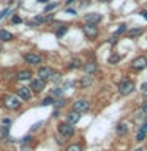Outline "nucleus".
<instances>
[{"mask_svg":"<svg viewBox=\"0 0 147 151\" xmlns=\"http://www.w3.org/2000/svg\"><path fill=\"white\" fill-rule=\"evenodd\" d=\"M133 90H135V83H133V80H130V79H123L122 82L119 83V93H120L122 96L131 94Z\"/></svg>","mask_w":147,"mask_h":151,"instance_id":"f03ea898","label":"nucleus"},{"mask_svg":"<svg viewBox=\"0 0 147 151\" xmlns=\"http://www.w3.org/2000/svg\"><path fill=\"white\" fill-rule=\"evenodd\" d=\"M52 73H54V71H52L49 66H41V68L38 69L36 76H38V79H41V80H44V82H46L47 79H51Z\"/></svg>","mask_w":147,"mask_h":151,"instance_id":"1a4fd4ad","label":"nucleus"},{"mask_svg":"<svg viewBox=\"0 0 147 151\" xmlns=\"http://www.w3.org/2000/svg\"><path fill=\"white\" fill-rule=\"evenodd\" d=\"M133 151H146L144 148H136V150H133Z\"/></svg>","mask_w":147,"mask_h":151,"instance_id":"37998d69","label":"nucleus"},{"mask_svg":"<svg viewBox=\"0 0 147 151\" xmlns=\"http://www.w3.org/2000/svg\"><path fill=\"white\" fill-rule=\"evenodd\" d=\"M51 79H52V80H55V82H57V80H60V73H52Z\"/></svg>","mask_w":147,"mask_h":151,"instance_id":"2f4dec72","label":"nucleus"},{"mask_svg":"<svg viewBox=\"0 0 147 151\" xmlns=\"http://www.w3.org/2000/svg\"><path fill=\"white\" fill-rule=\"evenodd\" d=\"M146 118H147V109H146V107L138 109V110H136V120L141 121V123H144Z\"/></svg>","mask_w":147,"mask_h":151,"instance_id":"a211bd4d","label":"nucleus"},{"mask_svg":"<svg viewBox=\"0 0 147 151\" xmlns=\"http://www.w3.org/2000/svg\"><path fill=\"white\" fill-rule=\"evenodd\" d=\"M65 102H66L65 99H63V98H60V99H57V101H54V106L59 109V107H63V106H65Z\"/></svg>","mask_w":147,"mask_h":151,"instance_id":"a878e982","label":"nucleus"},{"mask_svg":"<svg viewBox=\"0 0 147 151\" xmlns=\"http://www.w3.org/2000/svg\"><path fill=\"white\" fill-rule=\"evenodd\" d=\"M13 38V33H9L8 30H0V41H11Z\"/></svg>","mask_w":147,"mask_h":151,"instance_id":"aec40b11","label":"nucleus"},{"mask_svg":"<svg viewBox=\"0 0 147 151\" xmlns=\"http://www.w3.org/2000/svg\"><path fill=\"white\" fill-rule=\"evenodd\" d=\"M16 93H17V98L21 101H30L32 99V90L27 87H19Z\"/></svg>","mask_w":147,"mask_h":151,"instance_id":"0eeeda50","label":"nucleus"},{"mask_svg":"<svg viewBox=\"0 0 147 151\" xmlns=\"http://www.w3.org/2000/svg\"><path fill=\"white\" fill-rule=\"evenodd\" d=\"M51 19H52V14H49V16H44V17L36 16V17H33L32 21H30V25H40V24H44L46 21H51Z\"/></svg>","mask_w":147,"mask_h":151,"instance_id":"f3484780","label":"nucleus"},{"mask_svg":"<svg viewBox=\"0 0 147 151\" xmlns=\"http://www.w3.org/2000/svg\"><path fill=\"white\" fill-rule=\"evenodd\" d=\"M66 13H68V14H76L78 11H76V9H73V8H68V9H66Z\"/></svg>","mask_w":147,"mask_h":151,"instance_id":"e433bc0d","label":"nucleus"},{"mask_svg":"<svg viewBox=\"0 0 147 151\" xmlns=\"http://www.w3.org/2000/svg\"><path fill=\"white\" fill-rule=\"evenodd\" d=\"M92 82H93V77H92V76H89V74H85L79 80V87L81 88H89L90 85H92Z\"/></svg>","mask_w":147,"mask_h":151,"instance_id":"2eb2a0df","label":"nucleus"},{"mask_svg":"<svg viewBox=\"0 0 147 151\" xmlns=\"http://www.w3.org/2000/svg\"><path fill=\"white\" fill-rule=\"evenodd\" d=\"M8 13H9V8H5V9H2V11H0V19H3V17L7 16Z\"/></svg>","mask_w":147,"mask_h":151,"instance_id":"7c9ffc66","label":"nucleus"},{"mask_svg":"<svg viewBox=\"0 0 147 151\" xmlns=\"http://www.w3.org/2000/svg\"><path fill=\"white\" fill-rule=\"evenodd\" d=\"M21 99H19L17 96H14V94H5L3 96V106L11 109V110H16V109L21 107Z\"/></svg>","mask_w":147,"mask_h":151,"instance_id":"f257e3e1","label":"nucleus"},{"mask_svg":"<svg viewBox=\"0 0 147 151\" xmlns=\"http://www.w3.org/2000/svg\"><path fill=\"white\" fill-rule=\"evenodd\" d=\"M13 22L14 24H21V17H19V16H13Z\"/></svg>","mask_w":147,"mask_h":151,"instance_id":"f704fd0d","label":"nucleus"},{"mask_svg":"<svg viewBox=\"0 0 147 151\" xmlns=\"http://www.w3.org/2000/svg\"><path fill=\"white\" fill-rule=\"evenodd\" d=\"M73 109H74V112H78V113H84L90 109V102L87 99H78V101H74V104H73Z\"/></svg>","mask_w":147,"mask_h":151,"instance_id":"7ed1b4c3","label":"nucleus"},{"mask_svg":"<svg viewBox=\"0 0 147 151\" xmlns=\"http://www.w3.org/2000/svg\"><path fill=\"white\" fill-rule=\"evenodd\" d=\"M82 32L87 38H90V40H95V38L98 36V28L95 25H90V24H85L82 27Z\"/></svg>","mask_w":147,"mask_h":151,"instance_id":"423d86ee","label":"nucleus"},{"mask_svg":"<svg viewBox=\"0 0 147 151\" xmlns=\"http://www.w3.org/2000/svg\"><path fill=\"white\" fill-rule=\"evenodd\" d=\"M116 132H117V135H127L128 134V124L125 121H120L116 126Z\"/></svg>","mask_w":147,"mask_h":151,"instance_id":"dca6fc26","label":"nucleus"},{"mask_svg":"<svg viewBox=\"0 0 147 151\" xmlns=\"http://www.w3.org/2000/svg\"><path fill=\"white\" fill-rule=\"evenodd\" d=\"M100 21H101V14L100 13H87L85 14V22L90 24V25H97Z\"/></svg>","mask_w":147,"mask_h":151,"instance_id":"9d476101","label":"nucleus"},{"mask_svg":"<svg viewBox=\"0 0 147 151\" xmlns=\"http://www.w3.org/2000/svg\"><path fill=\"white\" fill-rule=\"evenodd\" d=\"M139 131H141V132H144V134L147 135V121H144V123H142V124H141Z\"/></svg>","mask_w":147,"mask_h":151,"instance_id":"c756f323","label":"nucleus"},{"mask_svg":"<svg viewBox=\"0 0 147 151\" xmlns=\"http://www.w3.org/2000/svg\"><path fill=\"white\" fill-rule=\"evenodd\" d=\"M125 30H127V25H125V24H122V25L117 28V32H116V35H114V36H119V35H120V33H123Z\"/></svg>","mask_w":147,"mask_h":151,"instance_id":"cd10ccee","label":"nucleus"},{"mask_svg":"<svg viewBox=\"0 0 147 151\" xmlns=\"http://www.w3.org/2000/svg\"><path fill=\"white\" fill-rule=\"evenodd\" d=\"M66 32H68V27H66V25H60V27H59V30L55 32V35H57V38H62Z\"/></svg>","mask_w":147,"mask_h":151,"instance_id":"412c9836","label":"nucleus"},{"mask_svg":"<svg viewBox=\"0 0 147 151\" xmlns=\"http://www.w3.org/2000/svg\"><path fill=\"white\" fill-rule=\"evenodd\" d=\"M52 94L60 96V94H63V90H62V88H54V90H52Z\"/></svg>","mask_w":147,"mask_h":151,"instance_id":"c85d7f7f","label":"nucleus"},{"mask_svg":"<svg viewBox=\"0 0 147 151\" xmlns=\"http://www.w3.org/2000/svg\"><path fill=\"white\" fill-rule=\"evenodd\" d=\"M36 2H40V3H47L49 0H36Z\"/></svg>","mask_w":147,"mask_h":151,"instance_id":"a19ab883","label":"nucleus"},{"mask_svg":"<svg viewBox=\"0 0 147 151\" xmlns=\"http://www.w3.org/2000/svg\"><path fill=\"white\" fill-rule=\"evenodd\" d=\"M79 120H81V113L74 112V110H71V112L66 113V123H68V124L74 126L76 123H79Z\"/></svg>","mask_w":147,"mask_h":151,"instance_id":"f8f14e48","label":"nucleus"},{"mask_svg":"<svg viewBox=\"0 0 147 151\" xmlns=\"http://www.w3.org/2000/svg\"><path fill=\"white\" fill-rule=\"evenodd\" d=\"M52 104H54V98L52 96H47L41 101V106H52Z\"/></svg>","mask_w":147,"mask_h":151,"instance_id":"b1692460","label":"nucleus"},{"mask_svg":"<svg viewBox=\"0 0 147 151\" xmlns=\"http://www.w3.org/2000/svg\"><path fill=\"white\" fill-rule=\"evenodd\" d=\"M74 2H76V0H66V3H68V5L70 3H74Z\"/></svg>","mask_w":147,"mask_h":151,"instance_id":"79ce46f5","label":"nucleus"},{"mask_svg":"<svg viewBox=\"0 0 147 151\" xmlns=\"http://www.w3.org/2000/svg\"><path fill=\"white\" fill-rule=\"evenodd\" d=\"M142 33H144V30L139 27H136V28H131V30H128L127 32V36L128 38H138V36H141Z\"/></svg>","mask_w":147,"mask_h":151,"instance_id":"6ab92c4d","label":"nucleus"},{"mask_svg":"<svg viewBox=\"0 0 147 151\" xmlns=\"http://www.w3.org/2000/svg\"><path fill=\"white\" fill-rule=\"evenodd\" d=\"M142 107H146V109H147V96L144 98V102H142Z\"/></svg>","mask_w":147,"mask_h":151,"instance_id":"ea45409f","label":"nucleus"},{"mask_svg":"<svg viewBox=\"0 0 147 151\" xmlns=\"http://www.w3.org/2000/svg\"><path fill=\"white\" fill-rule=\"evenodd\" d=\"M131 68L135 71H142L144 68H147V58L146 57H138V58H135L131 63Z\"/></svg>","mask_w":147,"mask_h":151,"instance_id":"6e6552de","label":"nucleus"},{"mask_svg":"<svg viewBox=\"0 0 147 151\" xmlns=\"http://www.w3.org/2000/svg\"><path fill=\"white\" fill-rule=\"evenodd\" d=\"M141 90H142L144 93H147V82H144V83L141 85Z\"/></svg>","mask_w":147,"mask_h":151,"instance_id":"c9c22d12","label":"nucleus"},{"mask_svg":"<svg viewBox=\"0 0 147 151\" xmlns=\"http://www.w3.org/2000/svg\"><path fill=\"white\" fill-rule=\"evenodd\" d=\"M0 143H2V134H0Z\"/></svg>","mask_w":147,"mask_h":151,"instance_id":"a18cd8bd","label":"nucleus"},{"mask_svg":"<svg viewBox=\"0 0 147 151\" xmlns=\"http://www.w3.org/2000/svg\"><path fill=\"white\" fill-rule=\"evenodd\" d=\"M24 60L27 61L28 65H32V66H38L43 61V58H41V55H38V54H24Z\"/></svg>","mask_w":147,"mask_h":151,"instance_id":"39448f33","label":"nucleus"},{"mask_svg":"<svg viewBox=\"0 0 147 151\" xmlns=\"http://www.w3.org/2000/svg\"><path fill=\"white\" fill-rule=\"evenodd\" d=\"M17 80H21V82H25V80H30L32 79V71L30 69H22L19 71V73L16 74Z\"/></svg>","mask_w":147,"mask_h":151,"instance_id":"4468645a","label":"nucleus"},{"mask_svg":"<svg viewBox=\"0 0 147 151\" xmlns=\"http://www.w3.org/2000/svg\"><path fill=\"white\" fill-rule=\"evenodd\" d=\"M41 124H43V121H38V123H35V124H33V127H32V131H36V129H40V127H41Z\"/></svg>","mask_w":147,"mask_h":151,"instance_id":"473e14b6","label":"nucleus"},{"mask_svg":"<svg viewBox=\"0 0 147 151\" xmlns=\"http://www.w3.org/2000/svg\"><path fill=\"white\" fill-rule=\"evenodd\" d=\"M82 69H84V73L85 74H89V76H92L93 73H97V69H98V65L95 63V61H87L84 66H82Z\"/></svg>","mask_w":147,"mask_h":151,"instance_id":"ddd939ff","label":"nucleus"},{"mask_svg":"<svg viewBox=\"0 0 147 151\" xmlns=\"http://www.w3.org/2000/svg\"><path fill=\"white\" fill-rule=\"evenodd\" d=\"M109 42H111V44H116V42H117V36H112L111 40H109Z\"/></svg>","mask_w":147,"mask_h":151,"instance_id":"4c0bfd02","label":"nucleus"},{"mask_svg":"<svg viewBox=\"0 0 147 151\" xmlns=\"http://www.w3.org/2000/svg\"><path fill=\"white\" fill-rule=\"evenodd\" d=\"M55 8V3H51V5H46V8H44V11H51V9H54Z\"/></svg>","mask_w":147,"mask_h":151,"instance_id":"72a5a7b5","label":"nucleus"},{"mask_svg":"<svg viewBox=\"0 0 147 151\" xmlns=\"http://www.w3.org/2000/svg\"><path fill=\"white\" fill-rule=\"evenodd\" d=\"M57 129H59V134L63 137H71L74 134V127L71 124H68V123H59Z\"/></svg>","mask_w":147,"mask_h":151,"instance_id":"20e7f679","label":"nucleus"},{"mask_svg":"<svg viewBox=\"0 0 147 151\" xmlns=\"http://www.w3.org/2000/svg\"><path fill=\"white\" fill-rule=\"evenodd\" d=\"M98 2H104V3H106V2H109V0H98Z\"/></svg>","mask_w":147,"mask_h":151,"instance_id":"c03bdc74","label":"nucleus"},{"mask_svg":"<svg viewBox=\"0 0 147 151\" xmlns=\"http://www.w3.org/2000/svg\"><path fill=\"white\" fill-rule=\"evenodd\" d=\"M44 87H46V82L44 80H41V79H35V80H32V83H30V90H33V91H43L44 90Z\"/></svg>","mask_w":147,"mask_h":151,"instance_id":"9b49d317","label":"nucleus"},{"mask_svg":"<svg viewBox=\"0 0 147 151\" xmlns=\"http://www.w3.org/2000/svg\"><path fill=\"white\" fill-rule=\"evenodd\" d=\"M119 60H120V55L112 54V55L108 58V63H109V65H116V63H119Z\"/></svg>","mask_w":147,"mask_h":151,"instance_id":"4be33fe9","label":"nucleus"},{"mask_svg":"<svg viewBox=\"0 0 147 151\" xmlns=\"http://www.w3.org/2000/svg\"><path fill=\"white\" fill-rule=\"evenodd\" d=\"M141 16H142V17H144L146 21H147V9H144V11H141Z\"/></svg>","mask_w":147,"mask_h":151,"instance_id":"58836bf2","label":"nucleus"},{"mask_svg":"<svg viewBox=\"0 0 147 151\" xmlns=\"http://www.w3.org/2000/svg\"><path fill=\"white\" fill-rule=\"evenodd\" d=\"M144 139H146V134H144V132H141V131H138L136 132V140L138 142H142Z\"/></svg>","mask_w":147,"mask_h":151,"instance_id":"bb28decb","label":"nucleus"},{"mask_svg":"<svg viewBox=\"0 0 147 151\" xmlns=\"http://www.w3.org/2000/svg\"><path fill=\"white\" fill-rule=\"evenodd\" d=\"M79 66H81V60H79V58H73V60L70 61L68 68H71V69H73V68H79Z\"/></svg>","mask_w":147,"mask_h":151,"instance_id":"5701e85b","label":"nucleus"},{"mask_svg":"<svg viewBox=\"0 0 147 151\" xmlns=\"http://www.w3.org/2000/svg\"><path fill=\"white\" fill-rule=\"evenodd\" d=\"M66 151H82V148H81V145L73 143V145H70L68 148H66Z\"/></svg>","mask_w":147,"mask_h":151,"instance_id":"393cba45","label":"nucleus"}]
</instances>
